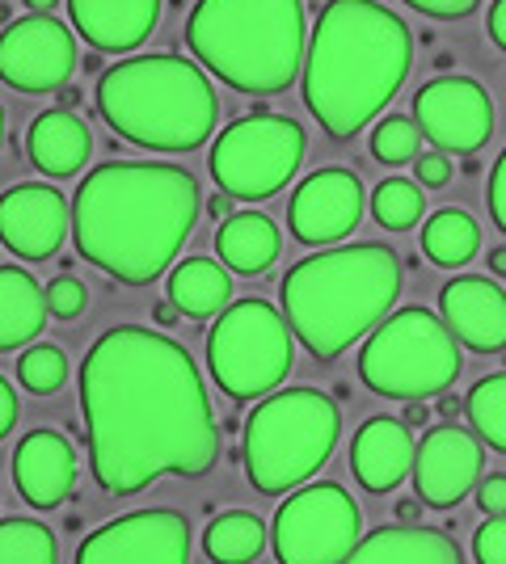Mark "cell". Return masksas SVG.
<instances>
[{
    "label": "cell",
    "instance_id": "1",
    "mask_svg": "<svg viewBox=\"0 0 506 564\" xmlns=\"http://www.w3.org/2000/svg\"><path fill=\"white\" fill-rule=\"evenodd\" d=\"M80 413L94 480L131 497L157 476H207L219 434L194 358L165 333L119 325L80 362Z\"/></svg>",
    "mask_w": 506,
    "mask_h": 564
},
{
    "label": "cell",
    "instance_id": "2",
    "mask_svg": "<svg viewBox=\"0 0 506 564\" xmlns=\"http://www.w3.org/2000/svg\"><path fill=\"white\" fill-rule=\"evenodd\" d=\"M198 182L177 165L110 161L73 198L76 253L127 286L165 274L198 219Z\"/></svg>",
    "mask_w": 506,
    "mask_h": 564
},
{
    "label": "cell",
    "instance_id": "3",
    "mask_svg": "<svg viewBox=\"0 0 506 564\" xmlns=\"http://www.w3.org/2000/svg\"><path fill=\"white\" fill-rule=\"evenodd\" d=\"M413 34L380 0H330L304 51V106L330 140H355L401 94Z\"/></svg>",
    "mask_w": 506,
    "mask_h": 564
},
{
    "label": "cell",
    "instance_id": "4",
    "mask_svg": "<svg viewBox=\"0 0 506 564\" xmlns=\"http://www.w3.org/2000/svg\"><path fill=\"white\" fill-rule=\"evenodd\" d=\"M279 295L295 341L330 362L388 321L401 295V261L385 245L321 249L291 265Z\"/></svg>",
    "mask_w": 506,
    "mask_h": 564
},
{
    "label": "cell",
    "instance_id": "5",
    "mask_svg": "<svg viewBox=\"0 0 506 564\" xmlns=\"http://www.w3.org/2000/svg\"><path fill=\"white\" fill-rule=\"evenodd\" d=\"M186 43L237 94H283L309 51L304 0H198Z\"/></svg>",
    "mask_w": 506,
    "mask_h": 564
},
{
    "label": "cell",
    "instance_id": "6",
    "mask_svg": "<svg viewBox=\"0 0 506 564\" xmlns=\"http://www.w3.org/2000/svg\"><path fill=\"white\" fill-rule=\"evenodd\" d=\"M97 110L119 140L152 152H194L216 131V89L182 55H136L97 80Z\"/></svg>",
    "mask_w": 506,
    "mask_h": 564
},
{
    "label": "cell",
    "instance_id": "7",
    "mask_svg": "<svg viewBox=\"0 0 506 564\" xmlns=\"http://www.w3.org/2000/svg\"><path fill=\"white\" fill-rule=\"evenodd\" d=\"M342 434V413L316 388H288L266 397L245 422V476L258 494H291L313 480L334 455Z\"/></svg>",
    "mask_w": 506,
    "mask_h": 564
},
{
    "label": "cell",
    "instance_id": "8",
    "mask_svg": "<svg viewBox=\"0 0 506 564\" xmlns=\"http://www.w3.org/2000/svg\"><path fill=\"white\" fill-rule=\"evenodd\" d=\"M460 341L427 307H401L385 325H376L359 354V379L388 400L443 397L456 383Z\"/></svg>",
    "mask_w": 506,
    "mask_h": 564
},
{
    "label": "cell",
    "instance_id": "9",
    "mask_svg": "<svg viewBox=\"0 0 506 564\" xmlns=\"http://www.w3.org/2000/svg\"><path fill=\"white\" fill-rule=\"evenodd\" d=\"M295 362L288 316L266 300L228 304L207 333V367L233 400L270 397Z\"/></svg>",
    "mask_w": 506,
    "mask_h": 564
},
{
    "label": "cell",
    "instance_id": "10",
    "mask_svg": "<svg viewBox=\"0 0 506 564\" xmlns=\"http://www.w3.org/2000/svg\"><path fill=\"white\" fill-rule=\"evenodd\" d=\"M304 127L288 115H249L219 131L212 143V177L224 194L241 203H262L288 186L304 161Z\"/></svg>",
    "mask_w": 506,
    "mask_h": 564
},
{
    "label": "cell",
    "instance_id": "11",
    "mask_svg": "<svg viewBox=\"0 0 506 564\" xmlns=\"http://www.w3.org/2000/svg\"><path fill=\"white\" fill-rule=\"evenodd\" d=\"M363 535V514L342 485H309L279 506L270 540L279 564H342Z\"/></svg>",
    "mask_w": 506,
    "mask_h": 564
},
{
    "label": "cell",
    "instance_id": "12",
    "mask_svg": "<svg viewBox=\"0 0 506 564\" xmlns=\"http://www.w3.org/2000/svg\"><path fill=\"white\" fill-rule=\"evenodd\" d=\"M76 72V39L51 13H30L0 34V80L18 94H60Z\"/></svg>",
    "mask_w": 506,
    "mask_h": 564
},
{
    "label": "cell",
    "instance_id": "13",
    "mask_svg": "<svg viewBox=\"0 0 506 564\" xmlns=\"http://www.w3.org/2000/svg\"><path fill=\"white\" fill-rule=\"evenodd\" d=\"M413 122L439 152L473 156L494 135V101L473 76H434L413 94Z\"/></svg>",
    "mask_w": 506,
    "mask_h": 564
},
{
    "label": "cell",
    "instance_id": "14",
    "mask_svg": "<svg viewBox=\"0 0 506 564\" xmlns=\"http://www.w3.org/2000/svg\"><path fill=\"white\" fill-rule=\"evenodd\" d=\"M76 564H191V522L173 510H136L85 535Z\"/></svg>",
    "mask_w": 506,
    "mask_h": 564
},
{
    "label": "cell",
    "instance_id": "15",
    "mask_svg": "<svg viewBox=\"0 0 506 564\" xmlns=\"http://www.w3.org/2000/svg\"><path fill=\"white\" fill-rule=\"evenodd\" d=\"M485 468L482 438L460 430V425H439L427 430L418 455H413V489L418 501L431 510H452L477 489Z\"/></svg>",
    "mask_w": 506,
    "mask_h": 564
},
{
    "label": "cell",
    "instance_id": "16",
    "mask_svg": "<svg viewBox=\"0 0 506 564\" xmlns=\"http://www.w3.org/2000/svg\"><path fill=\"white\" fill-rule=\"evenodd\" d=\"M363 219V182L351 169H316L288 203V228L300 245H334Z\"/></svg>",
    "mask_w": 506,
    "mask_h": 564
},
{
    "label": "cell",
    "instance_id": "17",
    "mask_svg": "<svg viewBox=\"0 0 506 564\" xmlns=\"http://www.w3.org/2000/svg\"><path fill=\"white\" fill-rule=\"evenodd\" d=\"M73 228V207L47 182H25L0 194V245L25 261H51Z\"/></svg>",
    "mask_w": 506,
    "mask_h": 564
},
{
    "label": "cell",
    "instance_id": "18",
    "mask_svg": "<svg viewBox=\"0 0 506 564\" xmlns=\"http://www.w3.org/2000/svg\"><path fill=\"white\" fill-rule=\"evenodd\" d=\"M439 316L473 354L506 350V291L485 274H464L439 291Z\"/></svg>",
    "mask_w": 506,
    "mask_h": 564
},
{
    "label": "cell",
    "instance_id": "19",
    "mask_svg": "<svg viewBox=\"0 0 506 564\" xmlns=\"http://www.w3.org/2000/svg\"><path fill=\"white\" fill-rule=\"evenodd\" d=\"M13 485L34 510L64 506L76 489V451L55 430H30L13 451Z\"/></svg>",
    "mask_w": 506,
    "mask_h": 564
},
{
    "label": "cell",
    "instance_id": "20",
    "mask_svg": "<svg viewBox=\"0 0 506 564\" xmlns=\"http://www.w3.org/2000/svg\"><path fill=\"white\" fill-rule=\"evenodd\" d=\"M80 39L101 55H127L144 47L161 22V0H68Z\"/></svg>",
    "mask_w": 506,
    "mask_h": 564
},
{
    "label": "cell",
    "instance_id": "21",
    "mask_svg": "<svg viewBox=\"0 0 506 564\" xmlns=\"http://www.w3.org/2000/svg\"><path fill=\"white\" fill-rule=\"evenodd\" d=\"M413 443L410 425L397 417H372L359 425L355 447H351V471L367 494H392L413 471Z\"/></svg>",
    "mask_w": 506,
    "mask_h": 564
},
{
    "label": "cell",
    "instance_id": "22",
    "mask_svg": "<svg viewBox=\"0 0 506 564\" xmlns=\"http://www.w3.org/2000/svg\"><path fill=\"white\" fill-rule=\"evenodd\" d=\"M25 148H30V161L43 177H73L85 169L89 152H94V131L73 110H47L30 122Z\"/></svg>",
    "mask_w": 506,
    "mask_h": 564
},
{
    "label": "cell",
    "instance_id": "23",
    "mask_svg": "<svg viewBox=\"0 0 506 564\" xmlns=\"http://www.w3.org/2000/svg\"><path fill=\"white\" fill-rule=\"evenodd\" d=\"M342 564H464L456 540L431 527H380Z\"/></svg>",
    "mask_w": 506,
    "mask_h": 564
},
{
    "label": "cell",
    "instance_id": "24",
    "mask_svg": "<svg viewBox=\"0 0 506 564\" xmlns=\"http://www.w3.org/2000/svg\"><path fill=\"white\" fill-rule=\"evenodd\" d=\"M47 291L18 265H0V354L22 350L47 325Z\"/></svg>",
    "mask_w": 506,
    "mask_h": 564
},
{
    "label": "cell",
    "instance_id": "25",
    "mask_svg": "<svg viewBox=\"0 0 506 564\" xmlns=\"http://www.w3.org/2000/svg\"><path fill=\"white\" fill-rule=\"evenodd\" d=\"M279 228L270 215L258 212H241L233 219H224L216 232V249L219 261L237 274H266L274 261H279Z\"/></svg>",
    "mask_w": 506,
    "mask_h": 564
},
{
    "label": "cell",
    "instance_id": "26",
    "mask_svg": "<svg viewBox=\"0 0 506 564\" xmlns=\"http://www.w3.org/2000/svg\"><path fill=\"white\" fill-rule=\"evenodd\" d=\"M169 300L182 316L191 321H207L219 316L228 300H233V279L228 270L212 258H186L182 265H173L169 274Z\"/></svg>",
    "mask_w": 506,
    "mask_h": 564
},
{
    "label": "cell",
    "instance_id": "27",
    "mask_svg": "<svg viewBox=\"0 0 506 564\" xmlns=\"http://www.w3.org/2000/svg\"><path fill=\"white\" fill-rule=\"evenodd\" d=\"M482 249V228L477 219L460 207H443L434 212L427 224H422V253L443 265V270H456V265H469Z\"/></svg>",
    "mask_w": 506,
    "mask_h": 564
},
{
    "label": "cell",
    "instance_id": "28",
    "mask_svg": "<svg viewBox=\"0 0 506 564\" xmlns=\"http://www.w3.org/2000/svg\"><path fill=\"white\" fill-rule=\"evenodd\" d=\"M203 547L216 564H249L262 556L266 547V527L258 514L249 510H228V514L212 518Z\"/></svg>",
    "mask_w": 506,
    "mask_h": 564
},
{
    "label": "cell",
    "instance_id": "29",
    "mask_svg": "<svg viewBox=\"0 0 506 564\" xmlns=\"http://www.w3.org/2000/svg\"><path fill=\"white\" fill-rule=\"evenodd\" d=\"M464 413H469V422L485 447L506 455V371L477 379L469 400H464Z\"/></svg>",
    "mask_w": 506,
    "mask_h": 564
},
{
    "label": "cell",
    "instance_id": "30",
    "mask_svg": "<svg viewBox=\"0 0 506 564\" xmlns=\"http://www.w3.org/2000/svg\"><path fill=\"white\" fill-rule=\"evenodd\" d=\"M55 535L34 518H4L0 522V564H55Z\"/></svg>",
    "mask_w": 506,
    "mask_h": 564
},
{
    "label": "cell",
    "instance_id": "31",
    "mask_svg": "<svg viewBox=\"0 0 506 564\" xmlns=\"http://www.w3.org/2000/svg\"><path fill=\"white\" fill-rule=\"evenodd\" d=\"M372 215L385 232H410L422 219V186L406 182V177H388L372 194Z\"/></svg>",
    "mask_w": 506,
    "mask_h": 564
},
{
    "label": "cell",
    "instance_id": "32",
    "mask_svg": "<svg viewBox=\"0 0 506 564\" xmlns=\"http://www.w3.org/2000/svg\"><path fill=\"white\" fill-rule=\"evenodd\" d=\"M418 148H422V131H418V122L406 115H388L385 122L372 131V156L388 169L406 165V161H418Z\"/></svg>",
    "mask_w": 506,
    "mask_h": 564
},
{
    "label": "cell",
    "instance_id": "33",
    "mask_svg": "<svg viewBox=\"0 0 506 564\" xmlns=\"http://www.w3.org/2000/svg\"><path fill=\"white\" fill-rule=\"evenodd\" d=\"M18 379H22L34 397H55L64 388V379H68V358H64L60 346H47V341L43 346H30L18 358Z\"/></svg>",
    "mask_w": 506,
    "mask_h": 564
},
{
    "label": "cell",
    "instance_id": "34",
    "mask_svg": "<svg viewBox=\"0 0 506 564\" xmlns=\"http://www.w3.org/2000/svg\"><path fill=\"white\" fill-rule=\"evenodd\" d=\"M85 282H76L73 274H64V279H55L47 286V307L51 316H60V321H76L80 312H85Z\"/></svg>",
    "mask_w": 506,
    "mask_h": 564
},
{
    "label": "cell",
    "instance_id": "35",
    "mask_svg": "<svg viewBox=\"0 0 506 564\" xmlns=\"http://www.w3.org/2000/svg\"><path fill=\"white\" fill-rule=\"evenodd\" d=\"M473 561L477 564H506V514L485 518L473 535Z\"/></svg>",
    "mask_w": 506,
    "mask_h": 564
},
{
    "label": "cell",
    "instance_id": "36",
    "mask_svg": "<svg viewBox=\"0 0 506 564\" xmlns=\"http://www.w3.org/2000/svg\"><path fill=\"white\" fill-rule=\"evenodd\" d=\"M452 156L448 152H422L418 161H413V182H422L427 189H443L452 186Z\"/></svg>",
    "mask_w": 506,
    "mask_h": 564
},
{
    "label": "cell",
    "instance_id": "37",
    "mask_svg": "<svg viewBox=\"0 0 506 564\" xmlns=\"http://www.w3.org/2000/svg\"><path fill=\"white\" fill-rule=\"evenodd\" d=\"M473 494H477V510H482L485 518L506 514V471H489V476H482Z\"/></svg>",
    "mask_w": 506,
    "mask_h": 564
},
{
    "label": "cell",
    "instance_id": "38",
    "mask_svg": "<svg viewBox=\"0 0 506 564\" xmlns=\"http://www.w3.org/2000/svg\"><path fill=\"white\" fill-rule=\"evenodd\" d=\"M406 4L418 9V13H427V18H439V22H460V18L477 13L482 0H406Z\"/></svg>",
    "mask_w": 506,
    "mask_h": 564
},
{
    "label": "cell",
    "instance_id": "39",
    "mask_svg": "<svg viewBox=\"0 0 506 564\" xmlns=\"http://www.w3.org/2000/svg\"><path fill=\"white\" fill-rule=\"evenodd\" d=\"M485 207H489V215H494V224L506 232V148L503 156L494 161V169H489V186H485Z\"/></svg>",
    "mask_w": 506,
    "mask_h": 564
},
{
    "label": "cell",
    "instance_id": "40",
    "mask_svg": "<svg viewBox=\"0 0 506 564\" xmlns=\"http://www.w3.org/2000/svg\"><path fill=\"white\" fill-rule=\"evenodd\" d=\"M18 425V392H13V383L0 376V438L9 434Z\"/></svg>",
    "mask_w": 506,
    "mask_h": 564
},
{
    "label": "cell",
    "instance_id": "41",
    "mask_svg": "<svg viewBox=\"0 0 506 564\" xmlns=\"http://www.w3.org/2000/svg\"><path fill=\"white\" fill-rule=\"evenodd\" d=\"M485 34L494 39V47L506 51V0H494L485 13Z\"/></svg>",
    "mask_w": 506,
    "mask_h": 564
},
{
    "label": "cell",
    "instance_id": "42",
    "mask_svg": "<svg viewBox=\"0 0 506 564\" xmlns=\"http://www.w3.org/2000/svg\"><path fill=\"white\" fill-rule=\"evenodd\" d=\"M233 203H237V198H233V194H224V189H216V194H212V203H207V212H212V219H216V224H224V219H233Z\"/></svg>",
    "mask_w": 506,
    "mask_h": 564
},
{
    "label": "cell",
    "instance_id": "43",
    "mask_svg": "<svg viewBox=\"0 0 506 564\" xmlns=\"http://www.w3.org/2000/svg\"><path fill=\"white\" fill-rule=\"evenodd\" d=\"M401 417H406L410 430H422V425L431 422V409H427V400H406V413Z\"/></svg>",
    "mask_w": 506,
    "mask_h": 564
},
{
    "label": "cell",
    "instance_id": "44",
    "mask_svg": "<svg viewBox=\"0 0 506 564\" xmlns=\"http://www.w3.org/2000/svg\"><path fill=\"white\" fill-rule=\"evenodd\" d=\"M152 316H157V325H173V321H177L182 312L173 307V300H165V304H157V307H152Z\"/></svg>",
    "mask_w": 506,
    "mask_h": 564
},
{
    "label": "cell",
    "instance_id": "45",
    "mask_svg": "<svg viewBox=\"0 0 506 564\" xmlns=\"http://www.w3.org/2000/svg\"><path fill=\"white\" fill-rule=\"evenodd\" d=\"M489 274H498V279H506V245H498V249H489Z\"/></svg>",
    "mask_w": 506,
    "mask_h": 564
},
{
    "label": "cell",
    "instance_id": "46",
    "mask_svg": "<svg viewBox=\"0 0 506 564\" xmlns=\"http://www.w3.org/2000/svg\"><path fill=\"white\" fill-rule=\"evenodd\" d=\"M460 409H464V400L460 397H448V392L439 397V413H443V417H460Z\"/></svg>",
    "mask_w": 506,
    "mask_h": 564
},
{
    "label": "cell",
    "instance_id": "47",
    "mask_svg": "<svg viewBox=\"0 0 506 564\" xmlns=\"http://www.w3.org/2000/svg\"><path fill=\"white\" fill-rule=\"evenodd\" d=\"M25 9H30V13H55V4H60V0H22Z\"/></svg>",
    "mask_w": 506,
    "mask_h": 564
},
{
    "label": "cell",
    "instance_id": "48",
    "mask_svg": "<svg viewBox=\"0 0 506 564\" xmlns=\"http://www.w3.org/2000/svg\"><path fill=\"white\" fill-rule=\"evenodd\" d=\"M418 510H422L418 501H397V518H406V522H410V518H418Z\"/></svg>",
    "mask_w": 506,
    "mask_h": 564
},
{
    "label": "cell",
    "instance_id": "49",
    "mask_svg": "<svg viewBox=\"0 0 506 564\" xmlns=\"http://www.w3.org/2000/svg\"><path fill=\"white\" fill-rule=\"evenodd\" d=\"M60 101H64V110H73V106H76V89H73V85H64V89H60Z\"/></svg>",
    "mask_w": 506,
    "mask_h": 564
},
{
    "label": "cell",
    "instance_id": "50",
    "mask_svg": "<svg viewBox=\"0 0 506 564\" xmlns=\"http://www.w3.org/2000/svg\"><path fill=\"white\" fill-rule=\"evenodd\" d=\"M0 143H4V110H0Z\"/></svg>",
    "mask_w": 506,
    "mask_h": 564
}]
</instances>
